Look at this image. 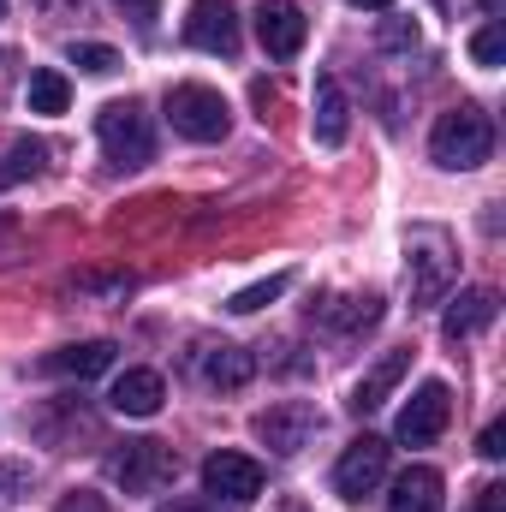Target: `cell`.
<instances>
[{
  "label": "cell",
  "mask_w": 506,
  "mask_h": 512,
  "mask_svg": "<svg viewBox=\"0 0 506 512\" xmlns=\"http://www.w3.org/2000/svg\"><path fill=\"white\" fill-rule=\"evenodd\" d=\"M381 477H387V441L381 435H358L346 453H340V465H334V495L340 501H364V495H376Z\"/></svg>",
  "instance_id": "obj_7"
},
{
  "label": "cell",
  "mask_w": 506,
  "mask_h": 512,
  "mask_svg": "<svg viewBox=\"0 0 506 512\" xmlns=\"http://www.w3.org/2000/svg\"><path fill=\"white\" fill-rule=\"evenodd\" d=\"M185 42L203 48V54L233 60V54H239V12H233V0H191V12H185Z\"/></svg>",
  "instance_id": "obj_9"
},
{
  "label": "cell",
  "mask_w": 506,
  "mask_h": 512,
  "mask_svg": "<svg viewBox=\"0 0 506 512\" xmlns=\"http://www.w3.org/2000/svg\"><path fill=\"white\" fill-rule=\"evenodd\" d=\"M483 12H501V0H483Z\"/></svg>",
  "instance_id": "obj_33"
},
{
  "label": "cell",
  "mask_w": 506,
  "mask_h": 512,
  "mask_svg": "<svg viewBox=\"0 0 506 512\" xmlns=\"http://www.w3.org/2000/svg\"><path fill=\"white\" fill-rule=\"evenodd\" d=\"M405 370H411V346H399V352L376 358V364L364 370V382L352 387V411H358V417L381 411V405H387V393H393V387L405 382Z\"/></svg>",
  "instance_id": "obj_13"
},
{
  "label": "cell",
  "mask_w": 506,
  "mask_h": 512,
  "mask_svg": "<svg viewBox=\"0 0 506 512\" xmlns=\"http://www.w3.org/2000/svg\"><path fill=\"white\" fill-rule=\"evenodd\" d=\"M346 126H352V108H346V90L340 78H316V114H310V131L316 143H346Z\"/></svg>",
  "instance_id": "obj_18"
},
{
  "label": "cell",
  "mask_w": 506,
  "mask_h": 512,
  "mask_svg": "<svg viewBox=\"0 0 506 512\" xmlns=\"http://www.w3.org/2000/svg\"><path fill=\"white\" fill-rule=\"evenodd\" d=\"M477 453H483V459H501V453H506V423H489V429H483Z\"/></svg>",
  "instance_id": "obj_26"
},
{
  "label": "cell",
  "mask_w": 506,
  "mask_h": 512,
  "mask_svg": "<svg viewBox=\"0 0 506 512\" xmlns=\"http://www.w3.org/2000/svg\"><path fill=\"white\" fill-rule=\"evenodd\" d=\"M161 512H221L215 501H167Z\"/></svg>",
  "instance_id": "obj_31"
},
{
  "label": "cell",
  "mask_w": 506,
  "mask_h": 512,
  "mask_svg": "<svg viewBox=\"0 0 506 512\" xmlns=\"http://www.w3.org/2000/svg\"><path fill=\"white\" fill-rule=\"evenodd\" d=\"M381 48H417V24L411 18H381Z\"/></svg>",
  "instance_id": "obj_25"
},
{
  "label": "cell",
  "mask_w": 506,
  "mask_h": 512,
  "mask_svg": "<svg viewBox=\"0 0 506 512\" xmlns=\"http://www.w3.org/2000/svg\"><path fill=\"white\" fill-rule=\"evenodd\" d=\"M0 12H6V0H0Z\"/></svg>",
  "instance_id": "obj_35"
},
{
  "label": "cell",
  "mask_w": 506,
  "mask_h": 512,
  "mask_svg": "<svg viewBox=\"0 0 506 512\" xmlns=\"http://www.w3.org/2000/svg\"><path fill=\"white\" fill-rule=\"evenodd\" d=\"M108 477L126 489V495H155V489H167L173 477H179V453L167 447V441H120L114 453H108Z\"/></svg>",
  "instance_id": "obj_2"
},
{
  "label": "cell",
  "mask_w": 506,
  "mask_h": 512,
  "mask_svg": "<svg viewBox=\"0 0 506 512\" xmlns=\"http://www.w3.org/2000/svg\"><path fill=\"white\" fill-rule=\"evenodd\" d=\"M66 108H72V84H66V72H54V66L30 72V114H66Z\"/></svg>",
  "instance_id": "obj_21"
},
{
  "label": "cell",
  "mask_w": 506,
  "mask_h": 512,
  "mask_svg": "<svg viewBox=\"0 0 506 512\" xmlns=\"http://www.w3.org/2000/svg\"><path fill=\"white\" fill-rule=\"evenodd\" d=\"M495 316H501V292H495V286H465V292L447 304L441 334H447V340H471V334H483Z\"/></svg>",
  "instance_id": "obj_12"
},
{
  "label": "cell",
  "mask_w": 506,
  "mask_h": 512,
  "mask_svg": "<svg viewBox=\"0 0 506 512\" xmlns=\"http://www.w3.org/2000/svg\"><path fill=\"white\" fill-rule=\"evenodd\" d=\"M197 376H203L209 387H221V393H233V387H245L256 376V364H251L245 346L221 340V346H203V352H197Z\"/></svg>",
  "instance_id": "obj_15"
},
{
  "label": "cell",
  "mask_w": 506,
  "mask_h": 512,
  "mask_svg": "<svg viewBox=\"0 0 506 512\" xmlns=\"http://www.w3.org/2000/svg\"><path fill=\"white\" fill-rule=\"evenodd\" d=\"M471 60H477V66H501V60H506V30H501V18H489V24L471 36Z\"/></svg>",
  "instance_id": "obj_24"
},
{
  "label": "cell",
  "mask_w": 506,
  "mask_h": 512,
  "mask_svg": "<svg viewBox=\"0 0 506 512\" xmlns=\"http://www.w3.org/2000/svg\"><path fill=\"white\" fill-rule=\"evenodd\" d=\"M310 316H316L322 328L358 334V328H376L381 322V298H322V304H310Z\"/></svg>",
  "instance_id": "obj_19"
},
{
  "label": "cell",
  "mask_w": 506,
  "mask_h": 512,
  "mask_svg": "<svg viewBox=\"0 0 506 512\" xmlns=\"http://www.w3.org/2000/svg\"><path fill=\"white\" fill-rule=\"evenodd\" d=\"M251 429H256V441H262L268 453L292 459V453H304V447H310V435L322 429V417H316V405H304V399H280V405L256 411Z\"/></svg>",
  "instance_id": "obj_6"
},
{
  "label": "cell",
  "mask_w": 506,
  "mask_h": 512,
  "mask_svg": "<svg viewBox=\"0 0 506 512\" xmlns=\"http://www.w3.org/2000/svg\"><path fill=\"white\" fill-rule=\"evenodd\" d=\"M387 512H441V471L435 465H405L387 489Z\"/></svg>",
  "instance_id": "obj_14"
},
{
  "label": "cell",
  "mask_w": 506,
  "mask_h": 512,
  "mask_svg": "<svg viewBox=\"0 0 506 512\" xmlns=\"http://www.w3.org/2000/svg\"><path fill=\"white\" fill-rule=\"evenodd\" d=\"M66 54H72V66H78V72H90V78H108V72L120 66V54H114L108 42H72Z\"/></svg>",
  "instance_id": "obj_23"
},
{
  "label": "cell",
  "mask_w": 506,
  "mask_h": 512,
  "mask_svg": "<svg viewBox=\"0 0 506 512\" xmlns=\"http://www.w3.org/2000/svg\"><path fill=\"white\" fill-rule=\"evenodd\" d=\"M286 286H292V274H268V280H256V286H245V292H233L227 310H233V316H251V310H262V304H274Z\"/></svg>",
  "instance_id": "obj_22"
},
{
  "label": "cell",
  "mask_w": 506,
  "mask_h": 512,
  "mask_svg": "<svg viewBox=\"0 0 506 512\" xmlns=\"http://www.w3.org/2000/svg\"><path fill=\"white\" fill-rule=\"evenodd\" d=\"M60 512H102L96 495H72V501H60Z\"/></svg>",
  "instance_id": "obj_30"
},
{
  "label": "cell",
  "mask_w": 506,
  "mask_h": 512,
  "mask_svg": "<svg viewBox=\"0 0 506 512\" xmlns=\"http://www.w3.org/2000/svg\"><path fill=\"white\" fill-rule=\"evenodd\" d=\"M0 489H30V471L24 465H0Z\"/></svg>",
  "instance_id": "obj_28"
},
{
  "label": "cell",
  "mask_w": 506,
  "mask_h": 512,
  "mask_svg": "<svg viewBox=\"0 0 506 512\" xmlns=\"http://www.w3.org/2000/svg\"><path fill=\"white\" fill-rule=\"evenodd\" d=\"M405 280H411V304H435L447 292V280H453V245H447V233L417 227L405 239Z\"/></svg>",
  "instance_id": "obj_4"
},
{
  "label": "cell",
  "mask_w": 506,
  "mask_h": 512,
  "mask_svg": "<svg viewBox=\"0 0 506 512\" xmlns=\"http://www.w3.org/2000/svg\"><path fill=\"white\" fill-rule=\"evenodd\" d=\"M96 137H102V149H108L120 167H143V161L155 155V131H149V114H143L137 102H108V108L96 114Z\"/></svg>",
  "instance_id": "obj_5"
},
{
  "label": "cell",
  "mask_w": 506,
  "mask_h": 512,
  "mask_svg": "<svg viewBox=\"0 0 506 512\" xmlns=\"http://www.w3.org/2000/svg\"><path fill=\"white\" fill-rule=\"evenodd\" d=\"M447 417H453V393H447V382H423L411 399H405L393 435H399L405 447H429V441L447 429Z\"/></svg>",
  "instance_id": "obj_8"
},
{
  "label": "cell",
  "mask_w": 506,
  "mask_h": 512,
  "mask_svg": "<svg viewBox=\"0 0 506 512\" xmlns=\"http://www.w3.org/2000/svg\"><path fill=\"white\" fill-rule=\"evenodd\" d=\"M203 489L221 501H256L262 495V465L251 453H209L203 459Z\"/></svg>",
  "instance_id": "obj_11"
},
{
  "label": "cell",
  "mask_w": 506,
  "mask_h": 512,
  "mask_svg": "<svg viewBox=\"0 0 506 512\" xmlns=\"http://www.w3.org/2000/svg\"><path fill=\"white\" fill-rule=\"evenodd\" d=\"M286 512H304V507H286Z\"/></svg>",
  "instance_id": "obj_34"
},
{
  "label": "cell",
  "mask_w": 506,
  "mask_h": 512,
  "mask_svg": "<svg viewBox=\"0 0 506 512\" xmlns=\"http://www.w3.org/2000/svg\"><path fill=\"white\" fill-rule=\"evenodd\" d=\"M429 155L447 167V173H471V167H483L489 155H495V126H489V114L477 108V102H459V108H447L435 131H429Z\"/></svg>",
  "instance_id": "obj_1"
},
{
  "label": "cell",
  "mask_w": 506,
  "mask_h": 512,
  "mask_svg": "<svg viewBox=\"0 0 506 512\" xmlns=\"http://www.w3.org/2000/svg\"><path fill=\"white\" fill-rule=\"evenodd\" d=\"M477 512H506V483H489V489L477 495Z\"/></svg>",
  "instance_id": "obj_27"
},
{
  "label": "cell",
  "mask_w": 506,
  "mask_h": 512,
  "mask_svg": "<svg viewBox=\"0 0 506 512\" xmlns=\"http://www.w3.org/2000/svg\"><path fill=\"white\" fill-rule=\"evenodd\" d=\"M256 36H262V48H268L274 60H292V54L304 48V36H310L304 6H298V0H262V6H256Z\"/></svg>",
  "instance_id": "obj_10"
},
{
  "label": "cell",
  "mask_w": 506,
  "mask_h": 512,
  "mask_svg": "<svg viewBox=\"0 0 506 512\" xmlns=\"http://www.w3.org/2000/svg\"><path fill=\"white\" fill-rule=\"evenodd\" d=\"M120 6H126V18H137V24H149V18H155V6H161V0H120Z\"/></svg>",
  "instance_id": "obj_29"
},
{
  "label": "cell",
  "mask_w": 506,
  "mask_h": 512,
  "mask_svg": "<svg viewBox=\"0 0 506 512\" xmlns=\"http://www.w3.org/2000/svg\"><path fill=\"white\" fill-rule=\"evenodd\" d=\"M167 120H173L179 137H191V143H221L227 126H233V108L209 84H173L167 90Z\"/></svg>",
  "instance_id": "obj_3"
},
{
  "label": "cell",
  "mask_w": 506,
  "mask_h": 512,
  "mask_svg": "<svg viewBox=\"0 0 506 512\" xmlns=\"http://www.w3.org/2000/svg\"><path fill=\"white\" fill-rule=\"evenodd\" d=\"M42 161H48V143H36V137H12V143L0 149V185L36 179V173H42Z\"/></svg>",
  "instance_id": "obj_20"
},
{
  "label": "cell",
  "mask_w": 506,
  "mask_h": 512,
  "mask_svg": "<svg viewBox=\"0 0 506 512\" xmlns=\"http://www.w3.org/2000/svg\"><path fill=\"white\" fill-rule=\"evenodd\" d=\"M352 6H370V12H393V0H352Z\"/></svg>",
  "instance_id": "obj_32"
},
{
  "label": "cell",
  "mask_w": 506,
  "mask_h": 512,
  "mask_svg": "<svg viewBox=\"0 0 506 512\" xmlns=\"http://www.w3.org/2000/svg\"><path fill=\"white\" fill-rule=\"evenodd\" d=\"M161 399H167V387H161L155 370H126V376L114 382V393H108V405H114L120 417H155Z\"/></svg>",
  "instance_id": "obj_16"
},
{
  "label": "cell",
  "mask_w": 506,
  "mask_h": 512,
  "mask_svg": "<svg viewBox=\"0 0 506 512\" xmlns=\"http://www.w3.org/2000/svg\"><path fill=\"white\" fill-rule=\"evenodd\" d=\"M42 370H48V376H78V382H90V376L114 370V340H84V346H60L54 358H42Z\"/></svg>",
  "instance_id": "obj_17"
}]
</instances>
